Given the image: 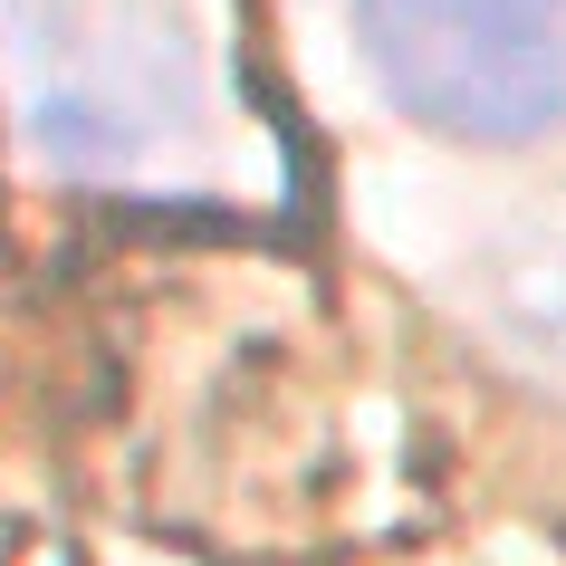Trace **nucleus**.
<instances>
[{"mask_svg": "<svg viewBox=\"0 0 566 566\" xmlns=\"http://www.w3.org/2000/svg\"><path fill=\"white\" fill-rule=\"evenodd\" d=\"M394 116L442 145H537L566 125V0H346Z\"/></svg>", "mask_w": 566, "mask_h": 566, "instance_id": "1", "label": "nucleus"}]
</instances>
